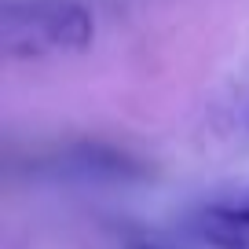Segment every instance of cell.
<instances>
[{"mask_svg":"<svg viewBox=\"0 0 249 249\" xmlns=\"http://www.w3.org/2000/svg\"><path fill=\"white\" fill-rule=\"evenodd\" d=\"M147 249H154V246H147Z\"/></svg>","mask_w":249,"mask_h":249,"instance_id":"3","label":"cell"},{"mask_svg":"<svg viewBox=\"0 0 249 249\" xmlns=\"http://www.w3.org/2000/svg\"><path fill=\"white\" fill-rule=\"evenodd\" d=\"M187 224L209 249H249V183H234L202 198Z\"/></svg>","mask_w":249,"mask_h":249,"instance_id":"2","label":"cell"},{"mask_svg":"<svg viewBox=\"0 0 249 249\" xmlns=\"http://www.w3.org/2000/svg\"><path fill=\"white\" fill-rule=\"evenodd\" d=\"M92 37V11L77 0H11V4H4L0 44L11 59L85 52Z\"/></svg>","mask_w":249,"mask_h":249,"instance_id":"1","label":"cell"}]
</instances>
